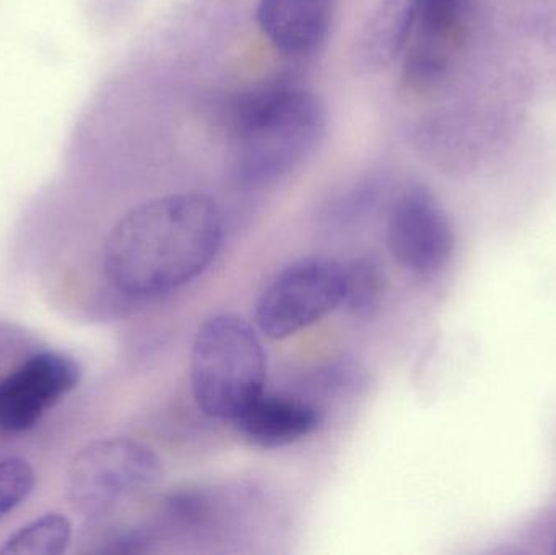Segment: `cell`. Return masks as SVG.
I'll return each mask as SVG.
<instances>
[{
	"instance_id": "obj_10",
	"label": "cell",
	"mask_w": 556,
	"mask_h": 555,
	"mask_svg": "<svg viewBox=\"0 0 556 555\" xmlns=\"http://www.w3.org/2000/svg\"><path fill=\"white\" fill-rule=\"evenodd\" d=\"M320 419V411L306 401L263 393L235 424L253 445L281 449L311 436L319 427Z\"/></svg>"
},
{
	"instance_id": "obj_8",
	"label": "cell",
	"mask_w": 556,
	"mask_h": 555,
	"mask_svg": "<svg viewBox=\"0 0 556 555\" xmlns=\"http://www.w3.org/2000/svg\"><path fill=\"white\" fill-rule=\"evenodd\" d=\"M466 0H420L405 55V81L428 88L440 80L463 38Z\"/></svg>"
},
{
	"instance_id": "obj_7",
	"label": "cell",
	"mask_w": 556,
	"mask_h": 555,
	"mask_svg": "<svg viewBox=\"0 0 556 555\" xmlns=\"http://www.w3.org/2000/svg\"><path fill=\"white\" fill-rule=\"evenodd\" d=\"M80 367L61 352H39L0 378V436L33 429L49 409L75 390Z\"/></svg>"
},
{
	"instance_id": "obj_6",
	"label": "cell",
	"mask_w": 556,
	"mask_h": 555,
	"mask_svg": "<svg viewBox=\"0 0 556 555\" xmlns=\"http://www.w3.org/2000/svg\"><path fill=\"white\" fill-rule=\"evenodd\" d=\"M388 247L401 266L418 276H433L450 263L453 225L427 186H407L392 202Z\"/></svg>"
},
{
	"instance_id": "obj_13",
	"label": "cell",
	"mask_w": 556,
	"mask_h": 555,
	"mask_svg": "<svg viewBox=\"0 0 556 555\" xmlns=\"http://www.w3.org/2000/svg\"><path fill=\"white\" fill-rule=\"evenodd\" d=\"M72 524L61 514H48L20 528L0 546V554L59 555L71 546Z\"/></svg>"
},
{
	"instance_id": "obj_9",
	"label": "cell",
	"mask_w": 556,
	"mask_h": 555,
	"mask_svg": "<svg viewBox=\"0 0 556 555\" xmlns=\"http://www.w3.org/2000/svg\"><path fill=\"white\" fill-rule=\"evenodd\" d=\"M333 7L336 0H260L257 23L281 54L306 58L326 41Z\"/></svg>"
},
{
	"instance_id": "obj_2",
	"label": "cell",
	"mask_w": 556,
	"mask_h": 555,
	"mask_svg": "<svg viewBox=\"0 0 556 555\" xmlns=\"http://www.w3.org/2000/svg\"><path fill=\"white\" fill-rule=\"evenodd\" d=\"M235 178L248 188L290 175L323 140L326 111L311 91L269 85L235 98L227 106Z\"/></svg>"
},
{
	"instance_id": "obj_4",
	"label": "cell",
	"mask_w": 556,
	"mask_h": 555,
	"mask_svg": "<svg viewBox=\"0 0 556 555\" xmlns=\"http://www.w3.org/2000/svg\"><path fill=\"white\" fill-rule=\"evenodd\" d=\"M159 456L130 439H104L85 446L68 471V499L78 514L110 524L139 504L162 479Z\"/></svg>"
},
{
	"instance_id": "obj_3",
	"label": "cell",
	"mask_w": 556,
	"mask_h": 555,
	"mask_svg": "<svg viewBox=\"0 0 556 555\" xmlns=\"http://www.w3.org/2000/svg\"><path fill=\"white\" fill-rule=\"evenodd\" d=\"M266 380V351L247 319L225 313L199 328L191 349V387L202 413L235 422L264 393Z\"/></svg>"
},
{
	"instance_id": "obj_12",
	"label": "cell",
	"mask_w": 556,
	"mask_h": 555,
	"mask_svg": "<svg viewBox=\"0 0 556 555\" xmlns=\"http://www.w3.org/2000/svg\"><path fill=\"white\" fill-rule=\"evenodd\" d=\"M342 305L346 312L358 318H372L381 306L384 297V267L376 257L359 256L343 266Z\"/></svg>"
},
{
	"instance_id": "obj_1",
	"label": "cell",
	"mask_w": 556,
	"mask_h": 555,
	"mask_svg": "<svg viewBox=\"0 0 556 555\" xmlns=\"http://www.w3.org/2000/svg\"><path fill=\"white\" fill-rule=\"evenodd\" d=\"M224 220L211 198L195 192L137 205L111 230L104 274L130 299H152L191 282L217 256Z\"/></svg>"
},
{
	"instance_id": "obj_14",
	"label": "cell",
	"mask_w": 556,
	"mask_h": 555,
	"mask_svg": "<svg viewBox=\"0 0 556 555\" xmlns=\"http://www.w3.org/2000/svg\"><path fill=\"white\" fill-rule=\"evenodd\" d=\"M35 484V471L25 459L0 462V520L29 497Z\"/></svg>"
},
{
	"instance_id": "obj_11",
	"label": "cell",
	"mask_w": 556,
	"mask_h": 555,
	"mask_svg": "<svg viewBox=\"0 0 556 555\" xmlns=\"http://www.w3.org/2000/svg\"><path fill=\"white\" fill-rule=\"evenodd\" d=\"M420 0H379L356 38L355 61L362 71L381 72L407 49L417 25Z\"/></svg>"
},
{
	"instance_id": "obj_5",
	"label": "cell",
	"mask_w": 556,
	"mask_h": 555,
	"mask_svg": "<svg viewBox=\"0 0 556 555\" xmlns=\"http://www.w3.org/2000/svg\"><path fill=\"white\" fill-rule=\"evenodd\" d=\"M345 273L329 257H303L277 273L256 305L260 331L274 341L290 338L342 305Z\"/></svg>"
}]
</instances>
